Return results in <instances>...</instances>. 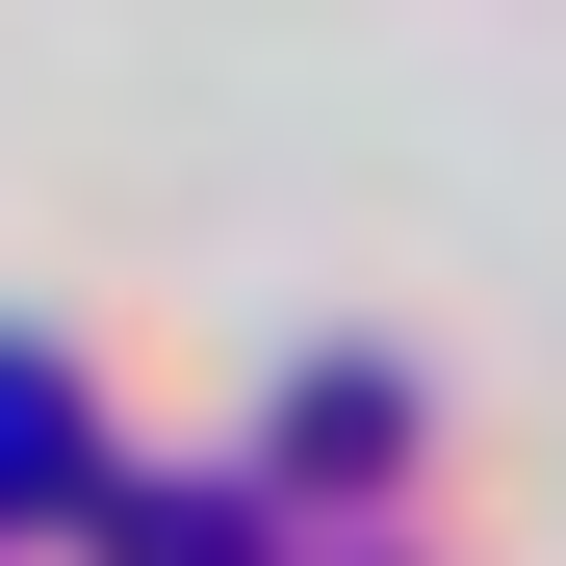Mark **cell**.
Returning <instances> with one entry per match:
<instances>
[{
	"label": "cell",
	"instance_id": "cell-1",
	"mask_svg": "<svg viewBox=\"0 0 566 566\" xmlns=\"http://www.w3.org/2000/svg\"><path fill=\"white\" fill-rule=\"evenodd\" d=\"M0 463H52V387H27V360H0ZM0 515H27V490H0Z\"/></svg>",
	"mask_w": 566,
	"mask_h": 566
}]
</instances>
